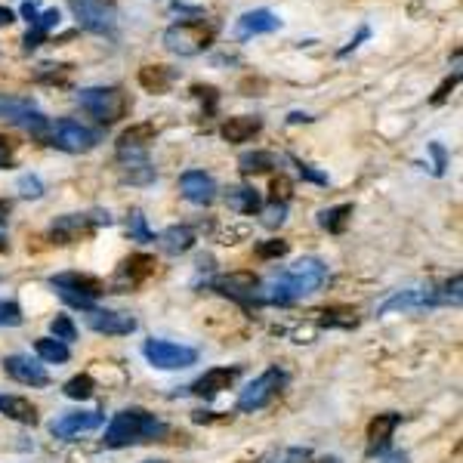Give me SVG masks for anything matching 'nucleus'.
<instances>
[{
  "label": "nucleus",
  "instance_id": "a211bd4d",
  "mask_svg": "<svg viewBox=\"0 0 463 463\" xmlns=\"http://www.w3.org/2000/svg\"><path fill=\"white\" fill-rule=\"evenodd\" d=\"M213 287H217L219 294H226V297L232 300H253L260 294V287H263V281L257 278L253 272H229V275H219L217 281H213Z\"/></svg>",
  "mask_w": 463,
  "mask_h": 463
},
{
  "label": "nucleus",
  "instance_id": "2eb2a0df",
  "mask_svg": "<svg viewBox=\"0 0 463 463\" xmlns=\"http://www.w3.org/2000/svg\"><path fill=\"white\" fill-rule=\"evenodd\" d=\"M179 189H183V198L189 204H198V207H207L217 201V179L204 170H186L179 177Z\"/></svg>",
  "mask_w": 463,
  "mask_h": 463
},
{
  "label": "nucleus",
  "instance_id": "5fc2aeb1",
  "mask_svg": "<svg viewBox=\"0 0 463 463\" xmlns=\"http://www.w3.org/2000/svg\"><path fill=\"white\" fill-rule=\"evenodd\" d=\"M10 211H12V204L6 198H0V229L6 226V217H10Z\"/></svg>",
  "mask_w": 463,
  "mask_h": 463
},
{
  "label": "nucleus",
  "instance_id": "1a4fd4ad",
  "mask_svg": "<svg viewBox=\"0 0 463 463\" xmlns=\"http://www.w3.org/2000/svg\"><path fill=\"white\" fill-rule=\"evenodd\" d=\"M78 25L93 35H112L118 25L115 0H69Z\"/></svg>",
  "mask_w": 463,
  "mask_h": 463
},
{
  "label": "nucleus",
  "instance_id": "f704fd0d",
  "mask_svg": "<svg viewBox=\"0 0 463 463\" xmlns=\"http://www.w3.org/2000/svg\"><path fill=\"white\" fill-rule=\"evenodd\" d=\"M50 334L56 340H62V343H71V340L78 337V327H75V321H71L69 315H56V318L50 321Z\"/></svg>",
  "mask_w": 463,
  "mask_h": 463
},
{
  "label": "nucleus",
  "instance_id": "6ab92c4d",
  "mask_svg": "<svg viewBox=\"0 0 463 463\" xmlns=\"http://www.w3.org/2000/svg\"><path fill=\"white\" fill-rule=\"evenodd\" d=\"M241 368H211V371H204L198 380L189 386L192 395H201V399H213V395L226 393L235 380H238Z\"/></svg>",
  "mask_w": 463,
  "mask_h": 463
},
{
  "label": "nucleus",
  "instance_id": "ddd939ff",
  "mask_svg": "<svg viewBox=\"0 0 463 463\" xmlns=\"http://www.w3.org/2000/svg\"><path fill=\"white\" fill-rule=\"evenodd\" d=\"M4 374L22 386H50V374H46V368L40 365L37 359H31V355H6Z\"/></svg>",
  "mask_w": 463,
  "mask_h": 463
},
{
  "label": "nucleus",
  "instance_id": "f03ea898",
  "mask_svg": "<svg viewBox=\"0 0 463 463\" xmlns=\"http://www.w3.org/2000/svg\"><path fill=\"white\" fill-rule=\"evenodd\" d=\"M164 433V424L154 418L145 408H124L112 418V424L105 426V448H130L139 442H149L154 435Z\"/></svg>",
  "mask_w": 463,
  "mask_h": 463
},
{
  "label": "nucleus",
  "instance_id": "39448f33",
  "mask_svg": "<svg viewBox=\"0 0 463 463\" xmlns=\"http://www.w3.org/2000/svg\"><path fill=\"white\" fill-rule=\"evenodd\" d=\"M50 287L65 300L69 306H78V309H93L99 297L105 294V285L93 275H80V272H59V275H50Z\"/></svg>",
  "mask_w": 463,
  "mask_h": 463
},
{
  "label": "nucleus",
  "instance_id": "c03bdc74",
  "mask_svg": "<svg viewBox=\"0 0 463 463\" xmlns=\"http://www.w3.org/2000/svg\"><path fill=\"white\" fill-rule=\"evenodd\" d=\"M439 300H442V303L460 306V275H454V278L448 281V285H445V294H439Z\"/></svg>",
  "mask_w": 463,
  "mask_h": 463
},
{
  "label": "nucleus",
  "instance_id": "4be33fe9",
  "mask_svg": "<svg viewBox=\"0 0 463 463\" xmlns=\"http://www.w3.org/2000/svg\"><path fill=\"white\" fill-rule=\"evenodd\" d=\"M158 130L154 124H133L130 130H124L118 136V154H145L149 143H154Z\"/></svg>",
  "mask_w": 463,
  "mask_h": 463
},
{
  "label": "nucleus",
  "instance_id": "393cba45",
  "mask_svg": "<svg viewBox=\"0 0 463 463\" xmlns=\"http://www.w3.org/2000/svg\"><path fill=\"white\" fill-rule=\"evenodd\" d=\"M0 414L22 426L37 424V408L29 399H22V395H0Z\"/></svg>",
  "mask_w": 463,
  "mask_h": 463
},
{
  "label": "nucleus",
  "instance_id": "09e8293b",
  "mask_svg": "<svg viewBox=\"0 0 463 463\" xmlns=\"http://www.w3.org/2000/svg\"><path fill=\"white\" fill-rule=\"evenodd\" d=\"M44 37H46V35H40L37 29H31L29 35H25V40H22V44H25V50H29V53H31V50H37V46H40V40H44Z\"/></svg>",
  "mask_w": 463,
  "mask_h": 463
},
{
  "label": "nucleus",
  "instance_id": "412c9836",
  "mask_svg": "<svg viewBox=\"0 0 463 463\" xmlns=\"http://www.w3.org/2000/svg\"><path fill=\"white\" fill-rule=\"evenodd\" d=\"M118 164H120V179L130 186H149L158 177L145 154H118Z\"/></svg>",
  "mask_w": 463,
  "mask_h": 463
},
{
  "label": "nucleus",
  "instance_id": "aec40b11",
  "mask_svg": "<svg viewBox=\"0 0 463 463\" xmlns=\"http://www.w3.org/2000/svg\"><path fill=\"white\" fill-rule=\"evenodd\" d=\"M263 130V118L257 115H235L219 127V136L232 145H241V143H251L257 133Z\"/></svg>",
  "mask_w": 463,
  "mask_h": 463
},
{
  "label": "nucleus",
  "instance_id": "c756f323",
  "mask_svg": "<svg viewBox=\"0 0 463 463\" xmlns=\"http://www.w3.org/2000/svg\"><path fill=\"white\" fill-rule=\"evenodd\" d=\"M35 352L40 361H50V365H62V361L71 359L69 343H62V340H56V337H40L35 343Z\"/></svg>",
  "mask_w": 463,
  "mask_h": 463
},
{
  "label": "nucleus",
  "instance_id": "603ef678",
  "mask_svg": "<svg viewBox=\"0 0 463 463\" xmlns=\"http://www.w3.org/2000/svg\"><path fill=\"white\" fill-rule=\"evenodd\" d=\"M454 84H458V75H454L451 80H445V84H442V90H439V93H435V96H433V103H442V99L448 96V90H451Z\"/></svg>",
  "mask_w": 463,
  "mask_h": 463
},
{
  "label": "nucleus",
  "instance_id": "de8ad7c7",
  "mask_svg": "<svg viewBox=\"0 0 463 463\" xmlns=\"http://www.w3.org/2000/svg\"><path fill=\"white\" fill-rule=\"evenodd\" d=\"M12 161V143L0 133V167H10Z\"/></svg>",
  "mask_w": 463,
  "mask_h": 463
},
{
  "label": "nucleus",
  "instance_id": "a18cd8bd",
  "mask_svg": "<svg viewBox=\"0 0 463 463\" xmlns=\"http://www.w3.org/2000/svg\"><path fill=\"white\" fill-rule=\"evenodd\" d=\"M217 411H194L192 414V420L194 424H226V420H232V418H213Z\"/></svg>",
  "mask_w": 463,
  "mask_h": 463
},
{
  "label": "nucleus",
  "instance_id": "e433bc0d",
  "mask_svg": "<svg viewBox=\"0 0 463 463\" xmlns=\"http://www.w3.org/2000/svg\"><path fill=\"white\" fill-rule=\"evenodd\" d=\"M59 22H62V12H59L56 6H50V10L37 12V19L31 22V29H37L40 35H50L53 29H59Z\"/></svg>",
  "mask_w": 463,
  "mask_h": 463
},
{
  "label": "nucleus",
  "instance_id": "6e6d98bb",
  "mask_svg": "<svg viewBox=\"0 0 463 463\" xmlns=\"http://www.w3.org/2000/svg\"><path fill=\"white\" fill-rule=\"evenodd\" d=\"M6 247L10 244H6V235H4V229H0V251H6Z\"/></svg>",
  "mask_w": 463,
  "mask_h": 463
},
{
  "label": "nucleus",
  "instance_id": "9b49d317",
  "mask_svg": "<svg viewBox=\"0 0 463 463\" xmlns=\"http://www.w3.org/2000/svg\"><path fill=\"white\" fill-rule=\"evenodd\" d=\"M103 424H105L103 411H71V414H62L59 420H53L50 433H53V439L75 442L78 435L93 433V429H99Z\"/></svg>",
  "mask_w": 463,
  "mask_h": 463
},
{
  "label": "nucleus",
  "instance_id": "49530a36",
  "mask_svg": "<svg viewBox=\"0 0 463 463\" xmlns=\"http://www.w3.org/2000/svg\"><path fill=\"white\" fill-rule=\"evenodd\" d=\"M368 37H371V29H361L359 35H355L352 40H349V46H343V50H340V56H349V53H352V50H359L361 40H368Z\"/></svg>",
  "mask_w": 463,
  "mask_h": 463
},
{
  "label": "nucleus",
  "instance_id": "f257e3e1",
  "mask_svg": "<svg viewBox=\"0 0 463 463\" xmlns=\"http://www.w3.org/2000/svg\"><path fill=\"white\" fill-rule=\"evenodd\" d=\"M325 281H327V266L318 257H303L287 272H281L278 278H272L257 297L272 306H291L294 300L315 294Z\"/></svg>",
  "mask_w": 463,
  "mask_h": 463
},
{
  "label": "nucleus",
  "instance_id": "72a5a7b5",
  "mask_svg": "<svg viewBox=\"0 0 463 463\" xmlns=\"http://www.w3.org/2000/svg\"><path fill=\"white\" fill-rule=\"evenodd\" d=\"M263 463H312V448H303V445L281 448V451L269 454Z\"/></svg>",
  "mask_w": 463,
  "mask_h": 463
},
{
  "label": "nucleus",
  "instance_id": "4468645a",
  "mask_svg": "<svg viewBox=\"0 0 463 463\" xmlns=\"http://www.w3.org/2000/svg\"><path fill=\"white\" fill-rule=\"evenodd\" d=\"M0 115H4L6 120H12V124L25 127V130L31 133H44L46 127H50V120H46V115L40 109H35V105L29 103V99H0Z\"/></svg>",
  "mask_w": 463,
  "mask_h": 463
},
{
  "label": "nucleus",
  "instance_id": "37998d69",
  "mask_svg": "<svg viewBox=\"0 0 463 463\" xmlns=\"http://www.w3.org/2000/svg\"><path fill=\"white\" fill-rule=\"evenodd\" d=\"M291 189H294L291 179H287V177H278V179L272 183V201H281V204H287V201H291Z\"/></svg>",
  "mask_w": 463,
  "mask_h": 463
},
{
  "label": "nucleus",
  "instance_id": "5701e85b",
  "mask_svg": "<svg viewBox=\"0 0 463 463\" xmlns=\"http://www.w3.org/2000/svg\"><path fill=\"white\" fill-rule=\"evenodd\" d=\"M399 424H401V414H395V411L377 414V418L368 424V445H371V451H384Z\"/></svg>",
  "mask_w": 463,
  "mask_h": 463
},
{
  "label": "nucleus",
  "instance_id": "c85d7f7f",
  "mask_svg": "<svg viewBox=\"0 0 463 463\" xmlns=\"http://www.w3.org/2000/svg\"><path fill=\"white\" fill-rule=\"evenodd\" d=\"M359 312H355L352 306H327L318 312V325L321 327H343V331H349V327L359 325Z\"/></svg>",
  "mask_w": 463,
  "mask_h": 463
},
{
  "label": "nucleus",
  "instance_id": "2f4dec72",
  "mask_svg": "<svg viewBox=\"0 0 463 463\" xmlns=\"http://www.w3.org/2000/svg\"><path fill=\"white\" fill-rule=\"evenodd\" d=\"M349 217H352V204L327 207V211H321V213H318V226H321V229H327V232L337 235V232H343V229H346Z\"/></svg>",
  "mask_w": 463,
  "mask_h": 463
},
{
  "label": "nucleus",
  "instance_id": "4d7b16f0",
  "mask_svg": "<svg viewBox=\"0 0 463 463\" xmlns=\"http://www.w3.org/2000/svg\"><path fill=\"white\" fill-rule=\"evenodd\" d=\"M145 463H170V460H145Z\"/></svg>",
  "mask_w": 463,
  "mask_h": 463
},
{
  "label": "nucleus",
  "instance_id": "f8f14e48",
  "mask_svg": "<svg viewBox=\"0 0 463 463\" xmlns=\"http://www.w3.org/2000/svg\"><path fill=\"white\" fill-rule=\"evenodd\" d=\"M87 327L105 337H127L136 331V318L127 312H115V309H87Z\"/></svg>",
  "mask_w": 463,
  "mask_h": 463
},
{
  "label": "nucleus",
  "instance_id": "4c0bfd02",
  "mask_svg": "<svg viewBox=\"0 0 463 463\" xmlns=\"http://www.w3.org/2000/svg\"><path fill=\"white\" fill-rule=\"evenodd\" d=\"M127 229H130V238H136V241H154V232L149 229V223H145L143 211H133L130 213V223H127Z\"/></svg>",
  "mask_w": 463,
  "mask_h": 463
},
{
  "label": "nucleus",
  "instance_id": "f3484780",
  "mask_svg": "<svg viewBox=\"0 0 463 463\" xmlns=\"http://www.w3.org/2000/svg\"><path fill=\"white\" fill-rule=\"evenodd\" d=\"M439 294L435 291H420V287H411V291H399L386 300L384 306L377 309V315L386 312H418V309H429V306H439Z\"/></svg>",
  "mask_w": 463,
  "mask_h": 463
},
{
  "label": "nucleus",
  "instance_id": "6e6552de",
  "mask_svg": "<svg viewBox=\"0 0 463 463\" xmlns=\"http://www.w3.org/2000/svg\"><path fill=\"white\" fill-rule=\"evenodd\" d=\"M143 355L158 371H183V368H192L194 361H198V349L170 343V340H154V337L143 343Z\"/></svg>",
  "mask_w": 463,
  "mask_h": 463
},
{
  "label": "nucleus",
  "instance_id": "3c124183",
  "mask_svg": "<svg viewBox=\"0 0 463 463\" xmlns=\"http://www.w3.org/2000/svg\"><path fill=\"white\" fill-rule=\"evenodd\" d=\"M380 463H408V454L405 451H389L380 458Z\"/></svg>",
  "mask_w": 463,
  "mask_h": 463
},
{
  "label": "nucleus",
  "instance_id": "ea45409f",
  "mask_svg": "<svg viewBox=\"0 0 463 463\" xmlns=\"http://www.w3.org/2000/svg\"><path fill=\"white\" fill-rule=\"evenodd\" d=\"M16 189L22 192V198H40L44 194V183H40V177H35V173H22Z\"/></svg>",
  "mask_w": 463,
  "mask_h": 463
},
{
  "label": "nucleus",
  "instance_id": "c9c22d12",
  "mask_svg": "<svg viewBox=\"0 0 463 463\" xmlns=\"http://www.w3.org/2000/svg\"><path fill=\"white\" fill-rule=\"evenodd\" d=\"M25 315L16 300H0V327H19Z\"/></svg>",
  "mask_w": 463,
  "mask_h": 463
},
{
  "label": "nucleus",
  "instance_id": "20e7f679",
  "mask_svg": "<svg viewBox=\"0 0 463 463\" xmlns=\"http://www.w3.org/2000/svg\"><path fill=\"white\" fill-rule=\"evenodd\" d=\"M213 25H207L204 19H189V22H177L164 31V46L173 53V56H201L204 50H211L213 44Z\"/></svg>",
  "mask_w": 463,
  "mask_h": 463
},
{
  "label": "nucleus",
  "instance_id": "79ce46f5",
  "mask_svg": "<svg viewBox=\"0 0 463 463\" xmlns=\"http://www.w3.org/2000/svg\"><path fill=\"white\" fill-rule=\"evenodd\" d=\"M294 164H297L300 177H303L306 183H315V186H327V173H318V170H315L312 164H306V161H297V158H294Z\"/></svg>",
  "mask_w": 463,
  "mask_h": 463
},
{
  "label": "nucleus",
  "instance_id": "8fccbe9b",
  "mask_svg": "<svg viewBox=\"0 0 463 463\" xmlns=\"http://www.w3.org/2000/svg\"><path fill=\"white\" fill-rule=\"evenodd\" d=\"M37 12H40V6L35 4V0H25V6H22V16L29 19V22H35V19H37Z\"/></svg>",
  "mask_w": 463,
  "mask_h": 463
},
{
  "label": "nucleus",
  "instance_id": "58836bf2",
  "mask_svg": "<svg viewBox=\"0 0 463 463\" xmlns=\"http://www.w3.org/2000/svg\"><path fill=\"white\" fill-rule=\"evenodd\" d=\"M285 219H287V204H281V201H269V207L263 211V226H266V229H278Z\"/></svg>",
  "mask_w": 463,
  "mask_h": 463
},
{
  "label": "nucleus",
  "instance_id": "9d476101",
  "mask_svg": "<svg viewBox=\"0 0 463 463\" xmlns=\"http://www.w3.org/2000/svg\"><path fill=\"white\" fill-rule=\"evenodd\" d=\"M53 145L69 154H87L93 152L99 143H103V136H99L96 130H90L87 124H80L75 118H62L56 120V127H53Z\"/></svg>",
  "mask_w": 463,
  "mask_h": 463
},
{
  "label": "nucleus",
  "instance_id": "dca6fc26",
  "mask_svg": "<svg viewBox=\"0 0 463 463\" xmlns=\"http://www.w3.org/2000/svg\"><path fill=\"white\" fill-rule=\"evenodd\" d=\"M281 29V19L278 12L272 10H247L244 16L235 22V37L238 40H251V37H260V35H272V31Z\"/></svg>",
  "mask_w": 463,
  "mask_h": 463
},
{
  "label": "nucleus",
  "instance_id": "473e14b6",
  "mask_svg": "<svg viewBox=\"0 0 463 463\" xmlns=\"http://www.w3.org/2000/svg\"><path fill=\"white\" fill-rule=\"evenodd\" d=\"M93 389H96V380H93L90 374H78V377H71L69 384L62 386V393L69 395V399H75V401H84V399H90L93 395Z\"/></svg>",
  "mask_w": 463,
  "mask_h": 463
},
{
  "label": "nucleus",
  "instance_id": "cd10ccee",
  "mask_svg": "<svg viewBox=\"0 0 463 463\" xmlns=\"http://www.w3.org/2000/svg\"><path fill=\"white\" fill-rule=\"evenodd\" d=\"M173 80H177V71L167 69V65H145V69L139 71V84L149 93H167Z\"/></svg>",
  "mask_w": 463,
  "mask_h": 463
},
{
  "label": "nucleus",
  "instance_id": "7ed1b4c3",
  "mask_svg": "<svg viewBox=\"0 0 463 463\" xmlns=\"http://www.w3.org/2000/svg\"><path fill=\"white\" fill-rule=\"evenodd\" d=\"M78 105L99 124H118L120 118L130 115L133 99L124 87H84L78 93Z\"/></svg>",
  "mask_w": 463,
  "mask_h": 463
},
{
  "label": "nucleus",
  "instance_id": "864d4df0",
  "mask_svg": "<svg viewBox=\"0 0 463 463\" xmlns=\"http://www.w3.org/2000/svg\"><path fill=\"white\" fill-rule=\"evenodd\" d=\"M12 22H16V12L0 6V29H6V25H12Z\"/></svg>",
  "mask_w": 463,
  "mask_h": 463
},
{
  "label": "nucleus",
  "instance_id": "bb28decb",
  "mask_svg": "<svg viewBox=\"0 0 463 463\" xmlns=\"http://www.w3.org/2000/svg\"><path fill=\"white\" fill-rule=\"evenodd\" d=\"M158 247L164 253H170V257H179V253H186L194 247V232L189 226H170V229H164L158 235Z\"/></svg>",
  "mask_w": 463,
  "mask_h": 463
},
{
  "label": "nucleus",
  "instance_id": "7c9ffc66",
  "mask_svg": "<svg viewBox=\"0 0 463 463\" xmlns=\"http://www.w3.org/2000/svg\"><path fill=\"white\" fill-rule=\"evenodd\" d=\"M238 167L244 177H253V173H269L272 167H278V161L269 152H247L238 158Z\"/></svg>",
  "mask_w": 463,
  "mask_h": 463
},
{
  "label": "nucleus",
  "instance_id": "0eeeda50",
  "mask_svg": "<svg viewBox=\"0 0 463 463\" xmlns=\"http://www.w3.org/2000/svg\"><path fill=\"white\" fill-rule=\"evenodd\" d=\"M287 384V374L281 371L278 365L275 368H266L263 374H260L253 384H247L244 393L238 395V411H244V414H253V411H263L266 405H272V399L275 395L285 389Z\"/></svg>",
  "mask_w": 463,
  "mask_h": 463
},
{
  "label": "nucleus",
  "instance_id": "a19ab883",
  "mask_svg": "<svg viewBox=\"0 0 463 463\" xmlns=\"http://www.w3.org/2000/svg\"><path fill=\"white\" fill-rule=\"evenodd\" d=\"M287 253V241L281 238H272V241H263V244H257V257L260 260H278Z\"/></svg>",
  "mask_w": 463,
  "mask_h": 463
},
{
  "label": "nucleus",
  "instance_id": "423d86ee",
  "mask_svg": "<svg viewBox=\"0 0 463 463\" xmlns=\"http://www.w3.org/2000/svg\"><path fill=\"white\" fill-rule=\"evenodd\" d=\"M99 226H112L109 211H93V213H65L50 226L53 244H75V241L90 238Z\"/></svg>",
  "mask_w": 463,
  "mask_h": 463
},
{
  "label": "nucleus",
  "instance_id": "a878e982",
  "mask_svg": "<svg viewBox=\"0 0 463 463\" xmlns=\"http://www.w3.org/2000/svg\"><path fill=\"white\" fill-rule=\"evenodd\" d=\"M226 204H229V211L241 213V217H251V213H260L263 201H260V192L253 186H229Z\"/></svg>",
  "mask_w": 463,
  "mask_h": 463
},
{
  "label": "nucleus",
  "instance_id": "b1692460",
  "mask_svg": "<svg viewBox=\"0 0 463 463\" xmlns=\"http://www.w3.org/2000/svg\"><path fill=\"white\" fill-rule=\"evenodd\" d=\"M152 272H154V257H149V253H133V257H127L124 263H120L118 281L133 287V285H143Z\"/></svg>",
  "mask_w": 463,
  "mask_h": 463
}]
</instances>
